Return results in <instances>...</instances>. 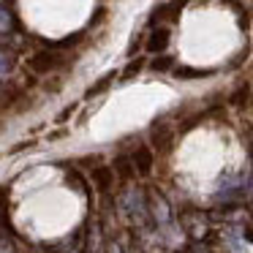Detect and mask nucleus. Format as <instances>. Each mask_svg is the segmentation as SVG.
<instances>
[{
    "mask_svg": "<svg viewBox=\"0 0 253 253\" xmlns=\"http://www.w3.org/2000/svg\"><path fill=\"white\" fill-rule=\"evenodd\" d=\"M131 164H133V171H136L139 177H150L153 174V166H155V153L147 144H139L131 155Z\"/></svg>",
    "mask_w": 253,
    "mask_h": 253,
    "instance_id": "obj_1",
    "label": "nucleus"
},
{
    "mask_svg": "<svg viewBox=\"0 0 253 253\" xmlns=\"http://www.w3.org/2000/svg\"><path fill=\"white\" fill-rule=\"evenodd\" d=\"M57 66H60V60H57V55H52V52H33V55L28 57V68L33 74H52Z\"/></svg>",
    "mask_w": 253,
    "mask_h": 253,
    "instance_id": "obj_2",
    "label": "nucleus"
},
{
    "mask_svg": "<svg viewBox=\"0 0 253 253\" xmlns=\"http://www.w3.org/2000/svg\"><path fill=\"white\" fill-rule=\"evenodd\" d=\"M150 142H153V147L150 150H158V153H169L171 144H174V131H171L169 126H155L153 133H150Z\"/></svg>",
    "mask_w": 253,
    "mask_h": 253,
    "instance_id": "obj_3",
    "label": "nucleus"
},
{
    "mask_svg": "<svg viewBox=\"0 0 253 253\" xmlns=\"http://www.w3.org/2000/svg\"><path fill=\"white\" fill-rule=\"evenodd\" d=\"M93 185L98 188L101 193H109L115 188V171L112 166H95L93 169Z\"/></svg>",
    "mask_w": 253,
    "mask_h": 253,
    "instance_id": "obj_4",
    "label": "nucleus"
},
{
    "mask_svg": "<svg viewBox=\"0 0 253 253\" xmlns=\"http://www.w3.org/2000/svg\"><path fill=\"white\" fill-rule=\"evenodd\" d=\"M166 46H169V30H166V28H158V30H153V36L147 39L144 49H147L150 55H161Z\"/></svg>",
    "mask_w": 253,
    "mask_h": 253,
    "instance_id": "obj_5",
    "label": "nucleus"
},
{
    "mask_svg": "<svg viewBox=\"0 0 253 253\" xmlns=\"http://www.w3.org/2000/svg\"><path fill=\"white\" fill-rule=\"evenodd\" d=\"M112 171H115V177H120V180H133V177H136L133 164H131L128 155H117L115 164H112Z\"/></svg>",
    "mask_w": 253,
    "mask_h": 253,
    "instance_id": "obj_6",
    "label": "nucleus"
},
{
    "mask_svg": "<svg viewBox=\"0 0 253 253\" xmlns=\"http://www.w3.org/2000/svg\"><path fill=\"white\" fill-rule=\"evenodd\" d=\"M212 68H191V66H180L174 68V77L177 79H202V77H212Z\"/></svg>",
    "mask_w": 253,
    "mask_h": 253,
    "instance_id": "obj_7",
    "label": "nucleus"
},
{
    "mask_svg": "<svg viewBox=\"0 0 253 253\" xmlns=\"http://www.w3.org/2000/svg\"><path fill=\"white\" fill-rule=\"evenodd\" d=\"M112 79H115V71H109V74H106V77H101L98 82H95L93 87L87 90V93H84V98H95V95H101V93H104V90H109Z\"/></svg>",
    "mask_w": 253,
    "mask_h": 253,
    "instance_id": "obj_8",
    "label": "nucleus"
},
{
    "mask_svg": "<svg viewBox=\"0 0 253 253\" xmlns=\"http://www.w3.org/2000/svg\"><path fill=\"white\" fill-rule=\"evenodd\" d=\"M171 66H174V57H169V55H161V57H155V60L150 63V71H155V74H164V71H171Z\"/></svg>",
    "mask_w": 253,
    "mask_h": 253,
    "instance_id": "obj_9",
    "label": "nucleus"
},
{
    "mask_svg": "<svg viewBox=\"0 0 253 253\" xmlns=\"http://www.w3.org/2000/svg\"><path fill=\"white\" fill-rule=\"evenodd\" d=\"M82 39H84V33H74V36H68V39H63V41H49L46 46H55V49H68V46L79 44Z\"/></svg>",
    "mask_w": 253,
    "mask_h": 253,
    "instance_id": "obj_10",
    "label": "nucleus"
},
{
    "mask_svg": "<svg viewBox=\"0 0 253 253\" xmlns=\"http://www.w3.org/2000/svg\"><path fill=\"white\" fill-rule=\"evenodd\" d=\"M142 66H144V57H133V60L128 63L126 68H123V77H126V79H133L139 71H142Z\"/></svg>",
    "mask_w": 253,
    "mask_h": 253,
    "instance_id": "obj_11",
    "label": "nucleus"
},
{
    "mask_svg": "<svg viewBox=\"0 0 253 253\" xmlns=\"http://www.w3.org/2000/svg\"><path fill=\"white\" fill-rule=\"evenodd\" d=\"M229 101L234 106H245V101H248V87H245V84H242L240 90H234V93L229 95Z\"/></svg>",
    "mask_w": 253,
    "mask_h": 253,
    "instance_id": "obj_12",
    "label": "nucleus"
},
{
    "mask_svg": "<svg viewBox=\"0 0 253 253\" xmlns=\"http://www.w3.org/2000/svg\"><path fill=\"white\" fill-rule=\"evenodd\" d=\"M71 112H74V106H71V109H66V112H60V115L55 117V123H57V126H63V120H68V117H71Z\"/></svg>",
    "mask_w": 253,
    "mask_h": 253,
    "instance_id": "obj_13",
    "label": "nucleus"
}]
</instances>
